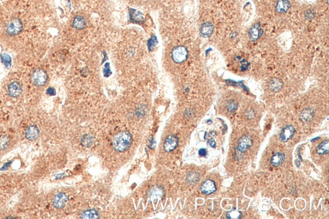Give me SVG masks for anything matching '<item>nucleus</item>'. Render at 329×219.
I'll use <instances>...</instances> for the list:
<instances>
[{
    "mask_svg": "<svg viewBox=\"0 0 329 219\" xmlns=\"http://www.w3.org/2000/svg\"><path fill=\"white\" fill-rule=\"evenodd\" d=\"M178 138L175 135H169L167 137L163 144V148L167 152H170L177 147Z\"/></svg>",
    "mask_w": 329,
    "mask_h": 219,
    "instance_id": "nucleus-7",
    "label": "nucleus"
},
{
    "mask_svg": "<svg viewBox=\"0 0 329 219\" xmlns=\"http://www.w3.org/2000/svg\"><path fill=\"white\" fill-rule=\"evenodd\" d=\"M295 132V129L293 126H287L282 130L280 134V139L282 142H286L293 138Z\"/></svg>",
    "mask_w": 329,
    "mask_h": 219,
    "instance_id": "nucleus-8",
    "label": "nucleus"
},
{
    "mask_svg": "<svg viewBox=\"0 0 329 219\" xmlns=\"http://www.w3.org/2000/svg\"><path fill=\"white\" fill-rule=\"evenodd\" d=\"M237 144L235 156H236V159L239 160L242 158L243 154L252 146L253 140L250 136L245 135L242 136L239 140Z\"/></svg>",
    "mask_w": 329,
    "mask_h": 219,
    "instance_id": "nucleus-2",
    "label": "nucleus"
},
{
    "mask_svg": "<svg viewBox=\"0 0 329 219\" xmlns=\"http://www.w3.org/2000/svg\"><path fill=\"white\" fill-rule=\"evenodd\" d=\"M207 150H206L205 148H201V149H199V156L204 157V156H207Z\"/></svg>",
    "mask_w": 329,
    "mask_h": 219,
    "instance_id": "nucleus-27",
    "label": "nucleus"
},
{
    "mask_svg": "<svg viewBox=\"0 0 329 219\" xmlns=\"http://www.w3.org/2000/svg\"><path fill=\"white\" fill-rule=\"evenodd\" d=\"M329 142L328 140H325L321 142L318 146L316 148V152L320 155H326L328 154L329 148H328Z\"/></svg>",
    "mask_w": 329,
    "mask_h": 219,
    "instance_id": "nucleus-19",
    "label": "nucleus"
},
{
    "mask_svg": "<svg viewBox=\"0 0 329 219\" xmlns=\"http://www.w3.org/2000/svg\"><path fill=\"white\" fill-rule=\"evenodd\" d=\"M208 144L213 148H215L216 143L213 139H210L208 140Z\"/></svg>",
    "mask_w": 329,
    "mask_h": 219,
    "instance_id": "nucleus-28",
    "label": "nucleus"
},
{
    "mask_svg": "<svg viewBox=\"0 0 329 219\" xmlns=\"http://www.w3.org/2000/svg\"><path fill=\"white\" fill-rule=\"evenodd\" d=\"M314 113L312 109L307 108L304 109L299 115V119L302 122H309L314 118Z\"/></svg>",
    "mask_w": 329,
    "mask_h": 219,
    "instance_id": "nucleus-16",
    "label": "nucleus"
},
{
    "mask_svg": "<svg viewBox=\"0 0 329 219\" xmlns=\"http://www.w3.org/2000/svg\"><path fill=\"white\" fill-rule=\"evenodd\" d=\"M200 190L204 195H210L213 194L217 190L215 183L211 179L204 181L200 187Z\"/></svg>",
    "mask_w": 329,
    "mask_h": 219,
    "instance_id": "nucleus-6",
    "label": "nucleus"
},
{
    "mask_svg": "<svg viewBox=\"0 0 329 219\" xmlns=\"http://www.w3.org/2000/svg\"><path fill=\"white\" fill-rule=\"evenodd\" d=\"M285 159V155L282 152H277L274 154L270 161V164L275 167H278L280 166L284 162Z\"/></svg>",
    "mask_w": 329,
    "mask_h": 219,
    "instance_id": "nucleus-15",
    "label": "nucleus"
},
{
    "mask_svg": "<svg viewBox=\"0 0 329 219\" xmlns=\"http://www.w3.org/2000/svg\"><path fill=\"white\" fill-rule=\"evenodd\" d=\"M237 103L236 101L234 100H231L228 102V105H227V110L229 112L232 113V112L235 111L237 109Z\"/></svg>",
    "mask_w": 329,
    "mask_h": 219,
    "instance_id": "nucleus-24",
    "label": "nucleus"
},
{
    "mask_svg": "<svg viewBox=\"0 0 329 219\" xmlns=\"http://www.w3.org/2000/svg\"><path fill=\"white\" fill-rule=\"evenodd\" d=\"M23 25L20 19L15 18L12 19L7 26L6 32L10 36H14L19 34L22 30Z\"/></svg>",
    "mask_w": 329,
    "mask_h": 219,
    "instance_id": "nucleus-5",
    "label": "nucleus"
},
{
    "mask_svg": "<svg viewBox=\"0 0 329 219\" xmlns=\"http://www.w3.org/2000/svg\"><path fill=\"white\" fill-rule=\"evenodd\" d=\"M39 129L35 125H32L27 128L25 136L26 138L29 140L33 141L36 140L39 135Z\"/></svg>",
    "mask_w": 329,
    "mask_h": 219,
    "instance_id": "nucleus-11",
    "label": "nucleus"
},
{
    "mask_svg": "<svg viewBox=\"0 0 329 219\" xmlns=\"http://www.w3.org/2000/svg\"><path fill=\"white\" fill-rule=\"evenodd\" d=\"M86 26V21L84 17L81 16H76L73 21V26L77 30L84 29Z\"/></svg>",
    "mask_w": 329,
    "mask_h": 219,
    "instance_id": "nucleus-18",
    "label": "nucleus"
},
{
    "mask_svg": "<svg viewBox=\"0 0 329 219\" xmlns=\"http://www.w3.org/2000/svg\"><path fill=\"white\" fill-rule=\"evenodd\" d=\"M200 175L197 172H191L186 176V181L190 184H194L199 181Z\"/></svg>",
    "mask_w": 329,
    "mask_h": 219,
    "instance_id": "nucleus-20",
    "label": "nucleus"
},
{
    "mask_svg": "<svg viewBox=\"0 0 329 219\" xmlns=\"http://www.w3.org/2000/svg\"><path fill=\"white\" fill-rule=\"evenodd\" d=\"M8 93L11 97H17L22 92V86L19 82L14 81L11 83L8 86Z\"/></svg>",
    "mask_w": 329,
    "mask_h": 219,
    "instance_id": "nucleus-9",
    "label": "nucleus"
},
{
    "mask_svg": "<svg viewBox=\"0 0 329 219\" xmlns=\"http://www.w3.org/2000/svg\"><path fill=\"white\" fill-rule=\"evenodd\" d=\"M32 83L38 86H44L47 82L48 76L46 72L42 69H38L34 71L31 76Z\"/></svg>",
    "mask_w": 329,
    "mask_h": 219,
    "instance_id": "nucleus-4",
    "label": "nucleus"
},
{
    "mask_svg": "<svg viewBox=\"0 0 329 219\" xmlns=\"http://www.w3.org/2000/svg\"><path fill=\"white\" fill-rule=\"evenodd\" d=\"M242 216V213L236 210H232L228 211L226 214V218L229 219H240Z\"/></svg>",
    "mask_w": 329,
    "mask_h": 219,
    "instance_id": "nucleus-22",
    "label": "nucleus"
},
{
    "mask_svg": "<svg viewBox=\"0 0 329 219\" xmlns=\"http://www.w3.org/2000/svg\"><path fill=\"white\" fill-rule=\"evenodd\" d=\"M67 196L63 193H59L55 196L53 199V205L57 209L62 208L67 202Z\"/></svg>",
    "mask_w": 329,
    "mask_h": 219,
    "instance_id": "nucleus-13",
    "label": "nucleus"
},
{
    "mask_svg": "<svg viewBox=\"0 0 329 219\" xmlns=\"http://www.w3.org/2000/svg\"><path fill=\"white\" fill-rule=\"evenodd\" d=\"M80 218H99V213L94 210H88L82 212Z\"/></svg>",
    "mask_w": 329,
    "mask_h": 219,
    "instance_id": "nucleus-21",
    "label": "nucleus"
},
{
    "mask_svg": "<svg viewBox=\"0 0 329 219\" xmlns=\"http://www.w3.org/2000/svg\"><path fill=\"white\" fill-rule=\"evenodd\" d=\"M10 143V139L6 135L0 136V150H5L7 148Z\"/></svg>",
    "mask_w": 329,
    "mask_h": 219,
    "instance_id": "nucleus-23",
    "label": "nucleus"
},
{
    "mask_svg": "<svg viewBox=\"0 0 329 219\" xmlns=\"http://www.w3.org/2000/svg\"><path fill=\"white\" fill-rule=\"evenodd\" d=\"M113 146L118 152H122L127 150L132 143V136L127 131H121L113 138Z\"/></svg>",
    "mask_w": 329,
    "mask_h": 219,
    "instance_id": "nucleus-1",
    "label": "nucleus"
},
{
    "mask_svg": "<svg viewBox=\"0 0 329 219\" xmlns=\"http://www.w3.org/2000/svg\"><path fill=\"white\" fill-rule=\"evenodd\" d=\"M283 87V82L277 78H273L270 81L269 88L271 91L277 93L282 90Z\"/></svg>",
    "mask_w": 329,
    "mask_h": 219,
    "instance_id": "nucleus-17",
    "label": "nucleus"
},
{
    "mask_svg": "<svg viewBox=\"0 0 329 219\" xmlns=\"http://www.w3.org/2000/svg\"><path fill=\"white\" fill-rule=\"evenodd\" d=\"M187 57L188 50L183 46L174 48L172 51V58L175 63H182L187 59Z\"/></svg>",
    "mask_w": 329,
    "mask_h": 219,
    "instance_id": "nucleus-3",
    "label": "nucleus"
},
{
    "mask_svg": "<svg viewBox=\"0 0 329 219\" xmlns=\"http://www.w3.org/2000/svg\"><path fill=\"white\" fill-rule=\"evenodd\" d=\"M315 16H316V13L312 9L308 10L305 13V18L308 20L313 19L315 18Z\"/></svg>",
    "mask_w": 329,
    "mask_h": 219,
    "instance_id": "nucleus-25",
    "label": "nucleus"
},
{
    "mask_svg": "<svg viewBox=\"0 0 329 219\" xmlns=\"http://www.w3.org/2000/svg\"><path fill=\"white\" fill-rule=\"evenodd\" d=\"M263 29L259 23L254 24L249 31V37L252 40H256L262 36Z\"/></svg>",
    "mask_w": 329,
    "mask_h": 219,
    "instance_id": "nucleus-10",
    "label": "nucleus"
},
{
    "mask_svg": "<svg viewBox=\"0 0 329 219\" xmlns=\"http://www.w3.org/2000/svg\"><path fill=\"white\" fill-rule=\"evenodd\" d=\"M291 7V3L289 0H278L275 9L278 13H283L287 12Z\"/></svg>",
    "mask_w": 329,
    "mask_h": 219,
    "instance_id": "nucleus-14",
    "label": "nucleus"
},
{
    "mask_svg": "<svg viewBox=\"0 0 329 219\" xmlns=\"http://www.w3.org/2000/svg\"><path fill=\"white\" fill-rule=\"evenodd\" d=\"M213 31H214V26L210 22H206L203 23L201 25V29H200L201 34L204 37L211 36Z\"/></svg>",
    "mask_w": 329,
    "mask_h": 219,
    "instance_id": "nucleus-12",
    "label": "nucleus"
},
{
    "mask_svg": "<svg viewBox=\"0 0 329 219\" xmlns=\"http://www.w3.org/2000/svg\"><path fill=\"white\" fill-rule=\"evenodd\" d=\"M132 18H133V19L135 21H142L143 19V17L142 16V14H141V13L140 12L134 13L132 15Z\"/></svg>",
    "mask_w": 329,
    "mask_h": 219,
    "instance_id": "nucleus-26",
    "label": "nucleus"
}]
</instances>
